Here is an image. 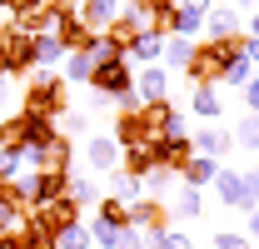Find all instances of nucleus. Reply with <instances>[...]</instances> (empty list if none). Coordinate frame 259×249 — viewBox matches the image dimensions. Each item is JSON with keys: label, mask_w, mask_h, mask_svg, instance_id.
<instances>
[{"label": "nucleus", "mask_w": 259, "mask_h": 249, "mask_svg": "<svg viewBox=\"0 0 259 249\" xmlns=\"http://www.w3.org/2000/svg\"><path fill=\"white\" fill-rule=\"evenodd\" d=\"M120 155H125V150H120L115 135H90V140H85V164H90L95 175H115V170H120Z\"/></svg>", "instance_id": "8"}, {"label": "nucleus", "mask_w": 259, "mask_h": 249, "mask_svg": "<svg viewBox=\"0 0 259 249\" xmlns=\"http://www.w3.org/2000/svg\"><path fill=\"white\" fill-rule=\"evenodd\" d=\"M35 210H40V219H45L50 239H55V229H65V224H80V204H75L70 194H60V199H50V204H35Z\"/></svg>", "instance_id": "16"}, {"label": "nucleus", "mask_w": 259, "mask_h": 249, "mask_svg": "<svg viewBox=\"0 0 259 249\" xmlns=\"http://www.w3.org/2000/svg\"><path fill=\"white\" fill-rule=\"evenodd\" d=\"M115 140H120V150H130V145H150V130H145V110H120V120H115V130H110Z\"/></svg>", "instance_id": "14"}, {"label": "nucleus", "mask_w": 259, "mask_h": 249, "mask_svg": "<svg viewBox=\"0 0 259 249\" xmlns=\"http://www.w3.org/2000/svg\"><path fill=\"white\" fill-rule=\"evenodd\" d=\"M70 199L85 210V204H100V189L90 185V180H80V175H70Z\"/></svg>", "instance_id": "34"}, {"label": "nucleus", "mask_w": 259, "mask_h": 249, "mask_svg": "<svg viewBox=\"0 0 259 249\" xmlns=\"http://www.w3.org/2000/svg\"><path fill=\"white\" fill-rule=\"evenodd\" d=\"M135 95H140V105L169 100V70L164 65H140L135 70Z\"/></svg>", "instance_id": "9"}, {"label": "nucleus", "mask_w": 259, "mask_h": 249, "mask_svg": "<svg viewBox=\"0 0 259 249\" xmlns=\"http://www.w3.org/2000/svg\"><path fill=\"white\" fill-rule=\"evenodd\" d=\"M85 229H90V239H95V249H120V234H125V229H115V224H110V219H85Z\"/></svg>", "instance_id": "29"}, {"label": "nucleus", "mask_w": 259, "mask_h": 249, "mask_svg": "<svg viewBox=\"0 0 259 249\" xmlns=\"http://www.w3.org/2000/svg\"><path fill=\"white\" fill-rule=\"evenodd\" d=\"M60 194H70V170H35V204H50V199H60Z\"/></svg>", "instance_id": "15"}, {"label": "nucleus", "mask_w": 259, "mask_h": 249, "mask_svg": "<svg viewBox=\"0 0 259 249\" xmlns=\"http://www.w3.org/2000/svg\"><path fill=\"white\" fill-rule=\"evenodd\" d=\"M60 75H65V85H90V75H95V55L90 50H70L60 65Z\"/></svg>", "instance_id": "22"}, {"label": "nucleus", "mask_w": 259, "mask_h": 249, "mask_svg": "<svg viewBox=\"0 0 259 249\" xmlns=\"http://www.w3.org/2000/svg\"><path fill=\"white\" fill-rule=\"evenodd\" d=\"M115 194H120L125 204H135V199H145V180H135V175H125V170H115Z\"/></svg>", "instance_id": "31"}, {"label": "nucleus", "mask_w": 259, "mask_h": 249, "mask_svg": "<svg viewBox=\"0 0 259 249\" xmlns=\"http://www.w3.org/2000/svg\"><path fill=\"white\" fill-rule=\"evenodd\" d=\"M10 105H15V80L0 75V115H10Z\"/></svg>", "instance_id": "39"}, {"label": "nucleus", "mask_w": 259, "mask_h": 249, "mask_svg": "<svg viewBox=\"0 0 259 249\" xmlns=\"http://www.w3.org/2000/svg\"><path fill=\"white\" fill-rule=\"evenodd\" d=\"M60 135H70V140L90 135V115H80V110H65V115H60Z\"/></svg>", "instance_id": "35"}, {"label": "nucleus", "mask_w": 259, "mask_h": 249, "mask_svg": "<svg viewBox=\"0 0 259 249\" xmlns=\"http://www.w3.org/2000/svg\"><path fill=\"white\" fill-rule=\"evenodd\" d=\"M50 249H95V239H90V229H85V219H80V224H65V229H55Z\"/></svg>", "instance_id": "26"}, {"label": "nucleus", "mask_w": 259, "mask_h": 249, "mask_svg": "<svg viewBox=\"0 0 259 249\" xmlns=\"http://www.w3.org/2000/svg\"><path fill=\"white\" fill-rule=\"evenodd\" d=\"M55 135H60V120H45V115L20 110V145H25V150H45Z\"/></svg>", "instance_id": "10"}, {"label": "nucleus", "mask_w": 259, "mask_h": 249, "mask_svg": "<svg viewBox=\"0 0 259 249\" xmlns=\"http://www.w3.org/2000/svg\"><path fill=\"white\" fill-rule=\"evenodd\" d=\"M254 239L239 234V229H214V249H249Z\"/></svg>", "instance_id": "37"}, {"label": "nucleus", "mask_w": 259, "mask_h": 249, "mask_svg": "<svg viewBox=\"0 0 259 249\" xmlns=\"http://www.w3.org/2000/svg\"><path fill=\"white\" fill-rule=\"evenodd\" d=\"M130 224L145 229V234H160V229H169V204H164L160 194H145V199L130 204Z\"/></svg>", "instance_id": "7"}, {"label": "nucleus", "mask_w": 259, "mask_h": 249, "mask_svg": "<svg viewBox=\"0 0 259 249\" xmlns=\"http://www.w3.org/2000/svg\"><path fill=\"white\" fill-rule=\"evenodd\" d=\"M35 55H40V70H60L70 50H65L60 35H35Z\"/></svg>", "instance_id": "23"}, {"label": "nucleus", "mask_w": 259, "mask_h": 249, "mask_svg": "<svg viewBox=\"0 0 259 249\" xmlns=\"http://www.w3.org/2000/svg\"><path fill=\"white\" fill-rule=\"evenodd\" d=\"M239 90H244V105H249V115H259V70L244 80V85H239Z\"/></svg>", "instance_id": "38"}, {"label": "nucleus", "mask_w": 259, "mask_h": 249, "mask_svg": "<svg viewBox=\"0 0 259 249\" xmlns=\"http://www.w3.org/2000/svg\"><path fill=\"white\" fill-rule=\"evenodd\" d=\"M0 65L10 80H25L30 70H40V55H35V35H20V30H5L0 35Z\"/></svg>", "instance_id": "3"}, {"label": "nucleus", "mask_w": 259, "mask_h": 249, "mask_svg": "<svg viewBox=\"0 0 259 249\" xmlns=\"http://www.w3.org/2000/svg\"><path fill=\"white\" fill-rule=\"evenodd\" d=\"M234 35H244L239 15H234L229 5H214V10L204 15V40H234Z\"/></svg>", "instance_id": "18"}, {"label": "nucleus", "mask_w": 259, "mask_h": 249, "mask_svg": "<svg viewBox=\"0 0 259 249\" xmlns=\"http://www.w3.org/2000/svg\"><path fill=\"white\" fill-rule=\"evenodd\" d=\"M244 35H254V40H259V5L249 10V25H244Z\"/></svg>", "instance_id": "42"}, {"label": "nucleus", "mask_w": 259, "mask_h": 249, "mask_svg": "<svg viewBox=\"0 0 259 249\" xmlns=\"http://www.w3.org/2000/svg\"><path fill=\"white\" fill-rule=\"evenodd\" d=\"M229 135H234V145H239V150H254V155H259V115H244Z\"/></svg>", "instance_id": "30"}, {"label": "nucleus", "mask_w": 259, "mask_h": 249, "mask_svg": "<svg viewBox=\"0 0 259 249\" xmlns=\"http://www.w3.org/2000/svg\"><path fill=\"white\" fill-rule=\"evenodd\" d=\"M20 110H30V115H45V120H60L65 110H70L65 75H60V70H40L35 80H25V90H20Z\"/></svg>", "instance_id": "2"}, {"label": "nucleus", "mask_w": 259, "mask_h": 249, "mask_svg": "<svg viewBox=\"0 0 259 249\" xmlns=\"http://www.w3.org/2000/svg\"><path fill=\"white\" fill-rule=\"evenodd\" d=\"M180 10H190V15H209L214 10V0H175Z\"/></svg>", "instance_id": "40"}, {"label": "nucleus", "mask_w": 259, "mask_h": 249, "mask_svg": "<svg viewBox=\"0 0 259 249\" xmlns=\"http://www.w3.org/2000/svg\"><path fill=\"white\" fill-rule=\"evenodd\" d=\"M50 5H60V10H75V5H80V0H50Z\"/></svg>", "instance_id": "44"}, {"label": "nucleus", "mask_w": 259, "mask_h": 249, "mask_svg": "<svg viewBox=\"0 0 259 249\" xmlns=\"http://www.w3.org/2000/svg\"><path fill=\"white\" fill-rule=\"evenodd\" d=\"M95 215H100V219H110L115 229H130V204H125V199H120V194H100Z\"/></svg>", "instance_id": "28"}, {"label": "nucleus", "mask_w": 259, "mask_h": 249, "mask_svg": "<svg viewBox=\"0 0 259 249\" xmlns=\"http://www.w3.org/2000/svg\"><path fill=\"white\" fill-rule=\"evenodd\" d=\"M145 130H150V140L175 135V130H185V115H180L169 100H155V105H145Z\"/></svg>", "instance_id": "12"}, {"label": "nucleus", "mask_w": 259, "mask_h": 249, "mask_svg": "<svg viewBox=\"0 0 259 249\" xmlns=\"http://www.w3.org/2000/svg\"><path fill=\"white\" fill-rule=\"evenodd\" d=\"M75 15H80V20L100 35L110 20H115V15H120V0H80V5H75Z\"/></svg>", "instance_id": "19"}, {"label": "nucleus", "mask_w": 259, "mask_h": 249, "mask_svg": "<svg viewBox=\"0 0 259 249\" xmlns=\"http://www.w3.org/2000/svg\"><path fill=\"white\" fill-rule=\"evenodd\" d=\"M150 155H155V164H164V170H185V159L194 155V140L190 130H175V135H160V140H150Z\"/></svg>", "instance_id": "6"}, {"label": "nucleus", "mask_w": 259, "mask_h": 249, "mask_svg": "<svg viewBox=\"0 0 259 249\" xmlns=\"http://www.w3.org/2000/svg\"><path fill=\"white\" fill-rule=\"evenodd\" d=\"M214 175H220V159H209V155H190V159H185V170H180V180L194 185V189L214 185Z\"/></svg>", "instance_id": "21"}, {"label": "nucleus", "mask_w": 259, "mask_h": 249, "mask_svg": "<svg viewBox=\"0 0 259 249\" xmlns=\"http://www.w3.org/2000/svg\"><path fill=\"white\" fill-rule=\"evenodd\" d=\"M244 180H249V189H254V194H259V164H254V170H249V175H244Z\"/></svg>", "instance_id": "43"}, {"label": "nucleus", "mask_w": 259, "mask_h": 249, "mask_svg": "<svg viewBox=\"0 0 259 249\" xmlns=\"http://www.w3.org/2000/svg\"><path fill=\"white\" fill-rule=\"evenodd\" d=\"M244 60L259 70V40H254V35H244Z\"/></svg>", "instance_id": "41"}, {"label": "nucleus", "mask_w": 259, "mask_h": 249, "mask_svg": "<svg viewBox=\"0 0 259 249\" xmlns=\"http://www.w3.org/2000/svg\"><path fill=\"white\" fill-rule=\"evenodd\" d=\"M190 115H199V120H220V115H225V95L214 90V85H194V90H190Z\"/></svg>", "instance_id": "20"}, {"label": "nucleus", "mask_w": 259, "mask_h": 249, "mask_svg": "<svg viewBox=\"0 0 259 249\" xmlns=\"http://www.w3.org/2000/svg\"><path fill=\"white\" fill-rule=\"evenodd\" d=\"M249 75H254V65L244 60V55H234V60H229V70L220 75V85H244Z\"/></svg>", "instance_id": "36"}, {"label": "nucleus", "mask_w": 259, "mask_h": 249, "mask_svg": "<svg viewBox=\"0 0 259 249\" xmlns=\"http://www.w3.org/2000/svg\"><path fill=\"white\" fill-rule=\"evenodd\" d=\"M150 249H194V244L185 229H160V234H150Z\"/></svg>", "instance_id": "33"}, {"label": "nucleus", "mask_w": 259, "mask_h": 249, "mask_svg": "<svg viewBox=\"0 0 259 249\" xmlns=\"http://www.w3.org/2000/svg\"><path fill=\"white\" fill-rule=\"evenodd\" d=\"M169 185H180V175H175V170H164V164H155V170L145 175V194H164Z\"/></svg>", "instance_id": "32"}, {"label": "nucleus", "mask_w": 259, "mask_h": 249, "mask_svg": "<svg viewBox=\"0 0 259 249\" xmlns=\"http://www.w3.org/2000/svg\"><path fill=\"white\" fill-rule=\"evenodd\" d=\"M214 194H220V204L239 210V215H249L259 204V194L249 189V180H244L239 170H225V164H220V175H214Z\"/></svg>", "instance_id": "5"}, {"label": "nucleus", "mask_w": 259, "mask_h": 249, "mask_svg": "<svg viewBox=\"0 0 259 249\" xmlns=\"http://www.w3.org/2000/svg\"><path fill=\"white\" fill-rule=\"evenodd\" d=\"M169 210H180V219H199V215H204V189H194V185L180 180V194H175Z\"/></svg>", "instance_id": "27"}, {"label": "nucleus", "mask_w": 259, "mask_h": 249, "mask_svg": "<svg viewBox=\"0 0 259 249\" xmlns=\"http://www.w3.org/2000/svg\"><path fill=\"white\" fill-rule=\"evenodd\" d=\"M190 140H194V155H209V159H225L234 150V135H229L225 124H199Z\"/></svg>", "instance_id": "11"}, {"label": "nucleus", "mask_w": 259, "mask_h": 249, "mask_svg": "<svg viewBox=\"0 0 259 249\" xmlns=\"http://www.w3.org/2000/svg\"><path fill=\"white\" fill-rule=\"evenodd\" d=\"M55 35L65 40V50H90L95 45V30L75 15V10H60V25H55Z\"/></svg>", "instance_id": "13"}, {"label": "nucleus", "mask_w": 259, "mask_h": 249, "mask_svg": "<svg viewBox=\"0 0 259 249\" xmlns=\"http://www.w3.org/2000/svg\"><path fill=\"white\" fill-rule=\"evenodd\" d=\"M90 90H95V100H120L125 90H135V65H130L125 55H120V60H95Z\"/></svg>", "instance_id": "4"}, {"label": "nucleus", "mask_w": 259, "mask_h": 249, "mask_svg": "<svg viewBox=\"0 0 259 249\" xmlns=\"http://www.w3.org/2000/svg\"><path fill=\"white\" fill-rule=\"evenodd\" d=\"M234 55H244V35H234V40H194L190 60H185V80L190 85H220V75L229 70Z\"/></svg>", "instance_id": "1"}, {"label": "nucleus", "mask_w": 259, "mask_h": 249, "mask_svg": "<svg viewBox=\"0 0 259 249\" xmlns=\"http://www.w3.org/2000/svg\"><path fill=\"white\" fill-rule=\"evenodd\" d=\"M194 40L190 35H164V50H160V65L164 70H185V60H190Z\"/></svg>", "instance_id": "24"}, {"label": "nucleus", "mask_w": 259, "mask_h": 249, "mask_svg": "<svg viewBox=\"0 0 259 249\" xmlns=\"http://www.w3.org/2000/svg\"><path fill=\"white\" fill-rule=\"evenodd\" d=\"M120 170L135 175V180H145L150 170H155V155H150V145H130L125 155H120Z\"/></svg>", "instance_id": "25"}, {"label": "nucleus", "mask_w": 259, "mask_h": 249, "mask_svg": "<svg viewBox=\"0 0 259 249\" xmlns=\"http://www.w3.org/2000/svg\"><path fill=\"white\" fill-rule=\"evenodd\" d=\"M160 50H164V35L160 30H145V35H135L125 45V60L140 70V65H160Z\"/></svg>", "instance_id": "17"}]
</instances>
